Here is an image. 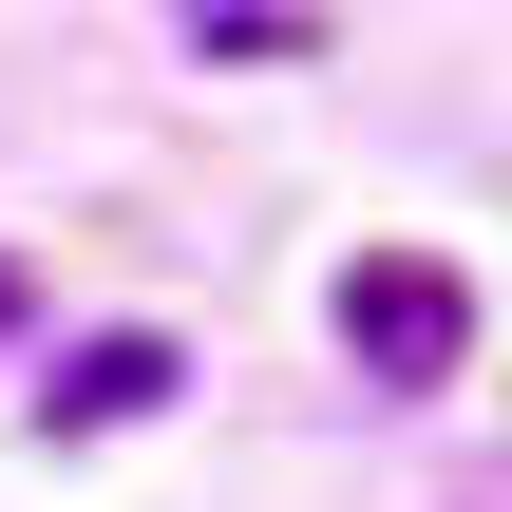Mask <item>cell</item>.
<instances>
[{
	"instance_id": "1",
	"label": "cell",
	"mask_w": 512,
	"mask_h": 512,
	"mask_svg": "<svg viewBox=\"0 0 512 512\" xmlns=\"http://www.w3.org/2000/svg\"><path fill=\"white\" fill-rule=\"evenodd\" d=\"M342 342H361V380L418 399V380L475 361V285H456L437 247H361V266H342Z\"/></svg>"
},
{
	"instance_id": "2",
	"label": "cell",
	"mask_w": 512,
	"mask_h": 512,
	"mask_svg": "<svg viewBox=\"0 0 512 512\" xmlns=\"http://www.w3.org/2000/svg\"><path fill=\"white\" fill-rule=\"evenodd\" d=\"M171 380H190V361H171L152 323H114V342H76V361L38 380V418H57V437H114V418H152Z\"/></svg>"
},
{
	"instance_id": "3",
	"label": "cell",
	"mask_w": 512,
	"mask_h": 512,
	"mask_svg": "<svg viewBox=\"0 0 512 512\" xmlns=\"http://www.w3.org/2000/svg\"><path fill=\"white\" fill-rule=\"evenodd\" d=\"M19 323H38V285H19V247H0V342H19Z\"/></svg>"
},
{
	"instance_id": "4",
	"label": "cell",
	"mask_w": 512,
	"mask_h": 512,
	"mask_svg": "<svg viewBox=\"0 0 512 512\" xmlns=\"http://www.w3.org/2000/svg\"><path fill=\"white\" fill-rule=\"evenodd\" d=\"M209 19H228V0H209Z\"/></svg>"
}]
</instances>
